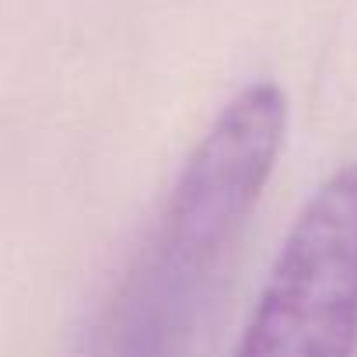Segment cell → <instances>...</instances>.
I'll list each match as a JSON object with an SVG mask.
<instances>
[{
    "mask_svg": "<svg viewBox=\"0 0 357 357\" xmlns=\"http://www.w3.org/2000/svg\"><path fill=\"white\" fill-rule=\"evenodd\" d=\"M287 133L273 81L242 88L190 151L165 207L105 298L81 357H190Z\"/></svg>",
    "mask_w": 357,
    "mask_h": 357,
    "instance_id": "obj_1",
    "label": "cell"
},
{
    "mask_svg": "<svg viewBox=\"0 0 357 357\" xmlns=\"http://www.w3.org/2000/svg\"><path fill=\"white\" fill-rule=\"evenodd\" d=\"M357 354V165L333 172L294 218L235 357Z\"/></svg>",
    "mask_w": 357,
    "mask_h": 357,
    "instance_id": "obj_2",
    "label": "cell"
}]
</instances>
